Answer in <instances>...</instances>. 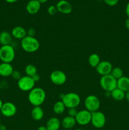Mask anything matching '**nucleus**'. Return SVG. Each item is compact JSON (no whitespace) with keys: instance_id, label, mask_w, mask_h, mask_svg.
<instances>
[{"instance_id":"nucleus-1","label":"nucleus","mask_w":129,"mask_h":130,"mask_svg":"<svg viewBox=\"0 0 129 130\" xmlns=\"http://www.w3.org/2000/svg\"><path fill=\"white\" fill-rule=\"evenodd\" d=\"M46 94L44 89L36 87L29 91L28 100L30 104L35 106H40L45 102Z\"/></svg>"},{"instance_id":"nucleus-2","label":"nucleus","mask_w":129,"mask_h":130,"mask_svg":"<svg viewBox=\"0 0 129 130\" xmlns=\"http://www.w3.org/2000/svg\"><path fill=\"white\" fill-rule=\"evenodd\" d=\"M21 47L27 53H34L40 48V43L35 37L27 36L21 40Z\"/></svg>"},{"instance_id":"nucleus-3","label":"nucleus","mask_w":129,"mask_h":130,"mask_svg":"<svg viewBox=\"0 0 129 130\" xmlns=\"http://www.w3.org/2000/svg\"><path fill=\"white\" fill-rule=\"evenodd\" d=\"M61 101L63 102L66 108H77L80 105L81 102L80 96L74 92H70L63 94L61 96Z\"/></svg>"},{"instance_id":"nucleus-4","label":"nucleus","mask_w":129,"mask_h":130,"mask_svg":"<svg viewBox=\"0 0 129 130\" xmlns=\"http://www.w3.org/2000/svg\"><path fill=\"white\" fill-rule=\"evenodd\" d=\"M15 57V51L13 47L10 45H4L0 47V60L2 62L11 63Z\"/></svg>"},{"instance_id":"nucleus-5","label":"nucleus","mask_w":129,"mask_h":130,"mask_svg":"<svg viewBox=\"0 0 129 130\" xmlns=\"http://www.w3.org/2000/svg\"><path fill=\"white\" fill-rule=\"evenodd\" d=\"M100 86L105 92H110L117 88V80L111 74L101 76L99 81Z\"/></svg>"},{"instance_id":"nucleus-6","label":"nucleus","mask_w":129,"mask_h":130,"mask_svg":"<svg viewBox=\"0 0 129 130\" xmlns=\"http://www.w3.org/2000/svg\"><path fill=\"white\" fill-rule=\"evenodd\" d=\"M84 105L86 110L91 113L94 112L99 109L101 106V101L96 95H90L85 99Z\"/></svg>"},{"instance_id":"nucleus-7","label":"nucleus","mask_w":129,"mask_h":130,"mask_svg":"<svg viewBox=\"0 0 129 130\" xmlns=\"http://www.w3.org/2000/svg\"><path fill=\"white\" fill-rule=\"evenodd\" d=\"M35 82L32 77L28 76H22L21 78L17 81V86L18 88L22 91H30L35 88Z\"/></svg>"},{"instance_id":"nucleus-8","label":"nucleus","mask_w":129,"mask_h":130,"mask_svg":"<svg viewBox=\"0 0 129 130\" xmlns=\"http://www.w3.org/2000/svg\"><path fill=\"white\" fill-rule=\"evenodd\" d=\"M106 116L103 112L97 110L92 113L91 123L94 128L98 129L103 128L106 124Z\"/></svg>"},{"instance_id":"nucleus-9","label":"nucleus","mask_w":129,"mask_h":130,"mask_svg":"<svg viewBox=\"0 0 129 130\" xmlns=\"http://www.w3.org/2000/svg\"><path fill=\"white\" fill-rule=\"evenodd\" d=\"M51 81L54 85L61 86L64 84L67 81V75L63 71L60 70H55L53 71L50 74Z\"/></svg>"},{"instance_id":"nucleus-10","label":"nucleus","mask_w":129,"mask_h":130,"mask_svg":"<svg viewBox=\"0 0 129 130\" xmlns=\"http://www.w3.org/2000/svg\"><path fill=\"white\" fill-rule=\"evenodd\" d=\"M91 116L92 113L84 109L78 111L75 118L77 124L81 126H85L91 123Z\"/></svg>"},{"instance_id":"nucleus-11","label":"nucleus","mask_w":129,"mask_h":130,"mask_svg":"<svg viewBox=\"0 0 129 130\" xmlns=\"http://www.w3.org/2000/svg\"><path fill=\"white\" fill-rule=\"evenodd\" d=\"M17 109L13 103L10 102H6L3 103L2 108H1V112L3 116L6 118H11L16 114Z\"/></svg>"},{"instance_id":"nucleus-12","label":"nucleus","mask_w":129,"mask_h":130,"mask_svg":"<svg viewBox=\"0 0 129 130\" xmlns=\"http://www.w3.org/2000/svg\"><path fill=\"white\" fill-rule=\"evenodd\" d=\"M113 68V67L111 62L107 60H104L100 62L98 66L96 67V69L99 74L103 76L110 74Z\"/></svg>"},{"instance_id":"nucleus-13","label":"nucleus","mask_w":129,"mask_h":130,"mask_svg":"<svg viewBox=\"0 0 129 130\" xmlns=\"http://www.w3.org/2000/svg\"><path fill=\"white\" fill-rule=\"evenodd\" d=\"M56 6L58 12L65 15L71 13L73 10L72 5L67 0H59Z\"/></svg>"},{"instance_id":"nucleus-14","label":"nucleus","mask_w":129,"mask_h":130,"mask_svg":"<svg viewBox=\"0 0 129 130\" xmlns=\"http://www.w3.org/2000/svg\"><path fill=\"white\" fill-rule=\"evenodd\" d=\"M40 6L41 4L37 0H30L26 5L27 12L30 15H35L39 11Z\"/></svg>"},{"instance_id":"nucleus-15","label":"nucleus","mask_w":129,"mask_h":130,"mask_svg":"<svg viewBox=\"0 0 129 130\" xmlns=\"http://www.w3.org/2000/svg\"><path fill=\"white\" fill-rule=\"evenodd\" d=\"M13 38L16 39H23L27 36V30L22 26H15L11 30V32Z\"/></svg>"},{"instance_id":"nucleus-16","label":"nucleus","mask_w":129,"mask_h":130,"mask_svg":"<svg viewBox=\"0 0 129 130\" xmlns=\"http://www.w3.org/2000/svg\"><path fill=\"white\" fill-rule=\"evenodd\" d=\"M13 71V67L11 63L5 62L0 63V76L2 77H6L11 76Z\"/></svg>"},{"instance_id":"nucleus-17","label":"nucleus","mask_w":129,"mask_h":130,"mask_svg":"<svg viewBox=\"0 0 129 130\" xmlns=\"http://www.w3.org/2000/svg\"><path fill=\"white\" fill-rule=\"evenodd\" d=\"M61 126L60 120L56 117H52L48 120L46 126L48 130H59Z\"/></svg>"},{"instance_id":"nucleus-18","label":"nucleus","mask_w":129,"mask_h":130,"mask_svg":"<svg viewBox=\"0 0 129 130\" xmlns=\"http://www.w3.org/2000/svg\"><path fill=\"white\" fill-rule=\"evenodd\" d=\"M61 124L62 127L64 129L70 130L75 126V124H77V122H76L75 118L67 116L62 119V121H61Z\"/></svg>"},{"instance_id":"nucleus-19","label":"nucleus","mask_w":129,"mask_h":130,"mask_svg":"<svg viewBox=\"0 0 129 130\" xmlns=\"http://www.w3.org/2000/svg\"><path fill=\"white\" fill-rule=\"evenodd\" d=\"M31 117L35 121H40L44 115V110L40 106H35L31 110Z\"/></svg>"},{"instance_id":"nucleus-20","label":"nucleus","mask_w":129,"mask_h":130,"mask_svg":"<svg viewBox=\"0 0 129 130\" xmlns=\"http://www.w3.org/2000/svg\"><path fill=\"white\" fill-rule=\"evenodd\" d=\"M117 88L126 93L129 91V77L123 76L117 80Z\"/></svg>"},{"instance_id":"nucleus-21","label":"nucleus","mask_w":129,"mask_h":130,"mask_svg":"<svg viewBox=\"0 0 129 130\" xmlns=\"http://www.w3.org/2000/svg\"><path fill=\"white\" fill-rule=\"evenodd\" d=\"M12 41L11 33L7 31H3L0 33V44L2 46L10 45Z\"/></svg>"},{"instance_id":"nucleus-22","label":"nucleus","mask_w":129,"mask_h":130,"mask_svg":"<svg viewBox=\"0 0 129 130\" xmlns=\"http://www.w3.org/2000/svg\"><path fill=\"white\" fill-rule=\"evenodd\" d=\"M111 96L116 101H121L125 99V93L116 88L111 92Z\"/></svg>"},{"instance_id":"nucleus-23","label":"nucleus","mask_w":129,"mask_h":130,"mask_svg":"<svg viewBox=\"0 0 129 130\" xmlns=\"http://www.w3.org/2000/svg\"><path fill=\"white\" fill-rule=\"evenodd\" d=\"M100 62H101V58H100L99 55H97V53H92L89 57V64L90 65L91 67H93V68H96L98 66L99 63H100Z\"/></svg>"},{"instance_id":"nucleus-24","label":"nucleus","mask_w":129,"mask_h":130,"mask_svg":"<svg viewBox=\"0 0 129 130\" xmlns=\"http://www.w3.org/2000/svg\"><path fill=\"white\" fill-rule=\"evenodd\" d=\"M66 109L65 105H64L63 102L61 100L60 101H58L54 104L53 107V110L54 112V113H55L56 114H62L64 112Z\"/></svg>"},{"instance_id":"nucleus-25","label":"nucleus","mask_w":129,"mask_h":130,"mask_svg":"<svg viewBox=\"0 0 129 130\" xmlns=\"http://www.w3.org/2000/svg\"><path fill=\"white\" fill-rule=\"evenodd\" d=\"M25 72L26 74V76L33 77L34 75L37 74V69L34 65L28 64L25 67Z\"/></svg>"},{"instance_id":"nucleus-26","label":"nucleus","mask_w":129,"mask_h":130,"mask_svg":"<svg viewBox=\"0 0 129 130\" xmlns=\"http://www.w3.org/2000/svg\"><path fill=\"white\" fill-rule=\"evenodd\" d=\"M110 74H111L114 78H115L116 80H118L123 76V70L121 69L120 67H115V68H113Z\"/></svg>"},{"instance_id":"nucleus-27","label":"nucleus","mask_w":129,"mask_h":130,"mask_svg":"<svg viewBox=\"0 0 129 130\" xmlns=\"http://www.w3.org/2000/svg\"><path fill=\"white\" fill-rule=\"evenodd\" d=\"M58 10H57L56 6L54 5H51L48 8V13L50 15H54L57 13Z\"/></svg>"},{"instance_id":"nucleus-28","label":"nucleus","mask_w":129,"mask_h":130,"mask_svg":"<svg viewBox=\"0 0 129 130\" xmlns=\"http://www.w3.org/2000/svg\"><path fill=\"white\" fill-rule=\"evenodd\" d=\"M78 110H77V108H70L68 110V116L73 118H75L78 113Z\"/></svg>"},{"instance_id":"nucleus-29","label":"nucleus","mask_w":129,"mask_h":130,"mask_svg":"<svg viewBox=\"0 0 129 130\" xmlns=\"http://www.w3.org/2000/svg\"><path fill=\"white\" fill-rule=\"evenodd\" d=\"M11 76L12 77L13 79H14L15 80H16L17 81L22 77L21 73H20L19 71H15V70L13 71V72L12 74H11Z\"/></svg>"},{"instance_id":"nucleus-30","label":"nucleus","mask_w":129,"mask_h":130,"mask_svg":"<svg viewBox=\"0 0 129 130\" xmlns=\"http://www.w3.org/2000/svg\"><path fill=\"white\" fill-rule=\"evenodd\" d=\"M103 1L106 5L110 6H115L119 2V0H103Z\"/></svg>"},{"instance_id":"nucleus-31","label":"nucleus","mask_w":129,"mask_h":130,"mask_svg":"<svg viewBox=\"0 0 129 130\" xmlns=\"http://www.w3.org/2000/svg\"><path fill=\"white\" fill-rule=\"evenodd\" d=\"M27 36L31 37H34L35 34V29H33V28H30V29H28L27 30Z\"/></svg>"},{"instance_id":"nucleus-32","label":"nucleus","mask_w":129,"mask_h":130,"mask_svg":"<svg viewBox=\"0 0 129 130\" xmlns=\"http://www.w3.org/2000/svg\"><path fill=\"white\" fill-rule=\"evenodd\" d=\"M32 77V79H34V81H35V83L37 82V81H39V80H40V76H39L38 74L34 75V76H33V77Z\"/></svg>"},{"instance_id":"nucleus-33","label":"nucleus","mask_w":129,"mask_h":130,"mask_svg":"<svg viewBox=\"0 0 129 130\" xmlns=\"http://www.w3.org/2000/svg\"><path fill=\"white\" fill-rule=\"evenodd\" d=\"M125 13L128 18H129V2L126 4V7H125Z\"/></svg>"},{"instance_id":"nucleus-34","label":"nucleus","mask_w":129,"mask_h":130,"mask_svg":"<svg viewBox=\"0 0 129 130\" xmlns=\"http://www.w3.org/2000/svg\"><path fill=\"white\" fill-rule=\"evenodd\" d=\"M125 25L126 29L129 30V18H127V19H126L125 22Z\"/></svg>"},{"instance_id":"nucleus-35","label":"nucleus","mask_w":129,"mask_h":130,"mask_svg":"<svg viewBox=\"0 0 129 130\" xmlns=\"http://www.w3.org/2000/svg\"><path fill=\"white\" fill-rule=\"evenodd\" d=\"M37 130H48L46 126H40L37 128Z\"/></svg>"},{"instance_id":"nucleus-36","label":"nucleus","mask_w":129,"mask_h":130,"mask_svg":"<svg viewBox=\"0 0 129 130\" xmlns=\"http://www.w3.org/2000/svg\"><path fill=\"white\" fill-rule=\"evenodd\" d=\"M125 99H126V100H127L128 102H129V91H126V93H125Z\"/></svg>"},{"instance_id":"nucleus-37","label":"nucleus","mask_w":129,"mask_h":130,"mask_svg":"<svg viewBox=\"0 0 129 130\" xmlns=\"http://www.w3.org/2000/svg\"><path fill=\"white\" fill-rule=\"evenodd\" d=\"M5 1L8 3H14L16 2L18 0H5Z\"/></svg>"},{"instance_id":"nucleus-38","label":"nucleus","mask_w":129,"mask_h":130,"mask_svg":"<svg viewBox=\"0 0 129 130\" xmlns=\"http://www.w3.org/2000/svg\"><path fill=\"white\" fill-rule=\"evenodd\" d=\"M0 130H6V127L5 125L1 124L0 125Z\"/></svg>"},{"instance_id":"nucleus-39","label":"nucleus","mask_w":129,"mask_h":130,"mask_svg":"<svg viewBox=\"0 0 129 130\" xmlns=\"http://www.w3.org/2000/svg\"><path fill=\"white\" fill-rule=\"evenodd\" d=\"M37 1H39L40 4H43V3H46L48 0H37Z\"/></svg>"},{"instance_id":"nucleus-40","label":"nucleus","mask_w":129,"mask_h":130,"mask_svg":"<svg viewBox=\"0 0 129 130\" xmlns=\"http://www.w3.org/2000/svg\"><path fill=\"white\" fill-rule=\"evenodd\" d=\"M3 104V103L2 100H1V99H0V111H1V108H2Z\"/></svg>"},{"instance_id":"nucleus-41","label":"nucleus","mask_w":129,"mask_h":130,"mask_svg":"<svg viewBox=\"0 0 129 130\" xmlns=\"http://www.w3.org/2000/svg\"><path fill=\"white\" fill-rule=\"evenodd\" d=\"M75 130H83V129H80V128H77V129H76Z\"/></svg>"},{"instance_id":"nucleus-42","label":"nucleus","mask_w":129,"mask_h":130,"mask_svg":"<svg viewBox=\"0 0 129 130\" xmlns=\"http://www.w3.org/2000/svg\"><path fill=\"white\" fill-rule=\"evenodd\" d=\"M1 124V118H0V125Z\"/></svg>"},{"instance_id":"nucleus-43","label":"nucleus","mask_w":129,"mask_h":130,"mask_svg":"<svg viewBox=\"0 0 129 130\" xmlns=\"http://www.w3.org/2000/svg\"><path fill=\"white\" fill-rule=\"evenodd\" d=\"M63 130H69V129H64Z\"/></svg>"}]
</instances>
